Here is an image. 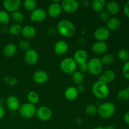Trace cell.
<instances>
[{
  "mask_svg": "<svg viewBox=\"0 0 129 129\" xmlns=\"http://www.w3.org/2000/svg\"><path fill=\"white\" fill-rule=\"evenodd\" d=\"M56 30L64 37H71L76 32L75 25L68 20H62L57 25Z\"/></svg>",
  "mask_w": 129,
  "mask_h": 129,
  "instance_id": "cell-1",
  "label": "cell"
},
{
  "mask_svg": "<svg viewBox=\"0 0 129 129\" xmlns=\"http://www.w3.org/2000/svg\"><path fill=\"white\" fill-rule=\"evenodd\" d=\"M91 91L96 98L104 100L109 95L110 89L108 84L100 81H97L92 86Z\"/></svg>",
  "mask_w": 129,
  "mask_h": 129,
  "instance_id": "cell-2",
  "label": "cell"
},
{
  "mask_svg": "<svg viewBox=\"0 0 129 129\" xmlns=\"http://www.w3.org/2000/svg\"><path fill=\"white\" fill-rule=\"evenodd\" d=\"M115 106L112 102H105L98 107L97 113L103 118H109L114 115Z\"/></svg>",
  "mask_w": 129,
  "mask_h": 129,
  "instance_id": "cell-3",
  "label": "cell"
},
{
  "mask_svg": "<svg viewBox=\"0 0 129 129\" xmlns=\"http://www.w3.org/2000/svg\"><path fill=\"white\" fill-rule=\"evenodd\" d=\"M87 65L88 72L93 76L100 75L103 71V65L100 58L94 57L89 59L87 62Z\"/></svg>",
  "mask_w": 129,
  "mask_h": 129,
  "instance_id": "cell-4",
  "label": "cell"
},
{
  "mask_svg": "<svg viewBox=\"0 0 129 129\" xmlns=\"http://www.w3.org/2000/svg\"><path fill=\"white\" fill-rule=\"evenodd\" d=\"M78 64L71 57H66L61 60L60 68L63 73L66 74H73L76 71Z\"/></svg>",
  "mask_w": 129,
  "mask_h": 129,
  "instance_id": "cell-5",
  "label": "cell"
},
{
  "mask_svg": "<svg viewBox=\"0 0 129 129\" xmlns=\"http://www.w3.org/2000/svg\"><path fill=\"white\" fill-rule=\"evenodd\" d=\"M37 108L35 105L29 103H25L20 105L18 109L20 116L25 118H31L36 114Z\"/></svg>",
  "mask_w": 129,
  "mask_h": 129,
  "instance_id": "cell-6",
  "label": "cell"
},
{
  "mask_svg": "<svg viewBox=\"0 0 129 129\" xmlns=\"http://www.w3.org/2000/svg\"><path fill=\"white\" fill-rule=\"evenodd\" d=\"M35 115L40 120L46 122L52 118V112L49 107L47 106H41L37 109Z\"/></svg>",
  "mask_w": 129,
  "mask_h": 129,
  "instance_id": "cell-7",
  "label": "cell"
},
{
  "mask_svg": "<svg viewBox=\"0 0 129 129\" xmlns=\"http://www.w3.org/2000/svg\"><path fill=\"white\" fill-rule=\"evenodd\" d=\"M60 5L63 11L68 13L76 12L79 7V3L76 0H63Z\"/></svg>",
  "mask_w": 129,
  "mask_h": 129,
  "instance_id": "cell-8",
  "label": "cell"
},
{
  "mask_svg": "<svg viewBox=\"0 0 129 129\" xmlns=\"http://www.w3.org/2000/svg\"><path fill=\"white\" fill-rule=\"evenodd\" d=\"M47 16V11L43 8H36L30 13V20L33 22L40 23L44 21Z\"/></svg>",
  "mask_w": 129,
  "mask_h": 129,
  "instance_id": "cell-9",
  "label": "cell"
},
{
  "mask_svg": "<svg viewBox=\"0 0 129 129\" xmlns=\"http://www.w3.org/2000/svg\"><path fill=\"white\" fill-rule=\"evenodd\" d=\"M39 59L38 52L35 49H30L24 54V60L29 66H34L37 63Z\"/></svg>",
  "mask_w": 129,
  "mask_h": 129,
  "instance_id": "cell-10",
  "label": "cell"
},
{
  "mask_svg": "<svg viewBox=\"0 0 129 129\" xmlns=\"http://www.w3.org/2000/svg\"><path fill=\"white\" fill-rule=\"evenodd\" d=\"M62 11V9L59 1H53L48 7L47 13L50 17L55 18L60 16Z\"/></svg>",
  "mask_w": 129,
  "mask_h": 129,
  "instance_id": "cell-11",
  "label": "cell"
},
{
  "mask_svg": "<svg viewBox=\"0 0 129 129\" xmlns=\"http://www.w3.org/2000/svg\"><path fill=\"white\" fill-rule=\"evenodd\" d=\"M110 35V32L106 26H99L94 31V37L97 42H105Z\"/></svg>",
  "mask_w": 129,
  "mask_h": 129,
  "instance_id": "cell-12",
  "label": "cell"
},
{
  "mask_svg": "<svg viewBox=\"0 0 129 129\" xmlns=\"http://www.w3.org/2000/svg\"><path fill=\"white\" fill-rule=\"evenodd\" d=\"M21 0H4L3 2L5 11L8 13H13L18 11L21 6Z\"/></svg>",
  "mask_w": 129,
  "mask_h": 129,
  "instance_id": "cell-13",
  "label": "cell"
},
{
  "mask_svg": "<svg viewBox=\"0 0 129 129\" xmlns=\"http://www.w3.org/2000/svg\"><path fill=\"white\" fill-rule=\"evenodd\" d=\"M49 74L44 70H38L34 73L32 76L33 81L36 84H43L46 83L49 80Z\"/></svg>",
  "mask_w": 129,
  "mask_h": 129,
  "instance_id": "cell-14",
  "label": "cell"
},
{
  "mask_svg": "<svg viewBox=\"0 0 129 129\" xmlns=\"http://www.w3.org/2000/svg\"><path fill=\"white\" fill-rule=\"evenodd\" d=\"M73 59L78 65L88 62V54L84 49H78L74 53Z\"/></svg>",
  "mask_w": 129,
  "mask_h": 129,
  "instance_id": "cell-15",
  "label": "cell"
},
{
  "mask_svg": "<svg viewBox=\"0 0 129 129\" xmlns=\"http://www.w3.org/2000/svg\"><path fill=\"white\" fill-rule=\"evenodd\" d=\"M6 105L9 110L11 112H15L18 110L21 105L17 96L15 95H10L6 99Z\"/></svg>",
  "mask_w": 129,
  "mask_h": 129,
  "instance_id": "cell-16",
  "label": "cell"
},
{
  "mask_svg": "<svg viewBox=\"0 0 129 129\" xmlns=\"http://www.w3.org/2000/svg\"><path fill=\"white\" fill-rule=\"evenodd\" d=\"M116 78V74L112 69H107L100 74L98 78V81L103 82L106 84H109L114 81Z\"/></svg>",
  "mask_w": 129,
  "mask_h": 129,
  "instance_id": "cell-17",
  "label": "cell"
},
{
  "mask_svg": "<svg viewBox=\"0 0 129 129\" xmlns=\"http://www.w3.org/2000/svg\"><path fill=\"white\" fill-rule=\"evenodd\" d=\"M108 50V45L105 42H96L92 45L91 50L97 55H104Z\"/></svg>",
  "mask_w": 129,
  "mask_h": 129,
  "instance_id": "cell-18",
  "label": "cell"
},
{
  "mask_svg": "<svg viewBox=\"0 0 129 129\" xmlns=\"http://www.w3.org/2000/svg\"><path fill=\"white\" fill-rule=\"evenodd\" d=\"M69 49L68 43L64 40H59L55 44L54 47V51L58 55H63L66 54Z\"/></svg>",
  "mask_w": 129,
  "mask_h": 129,
  "instance_id": "cell-19",
  "label": "cell"
},
{
  "mask_svg": "<svg viewBox=\"0 0 129 129\" xmlns=\"http://www.w3.org/2000/svg\"><path fill=\"white\" fill-rule=\"evenodd\" d=\"M21 34L22 36L25 38V39L27 40V39H30L35 37L37 34V31L34 26L27 25L22 27Z\"/></svg>",
  "mask_w": 129,
  "mask_h": 129,
  "instance_id": "cell-20",
  "label": "cell"
},
{
  "mask_svg": "<svg viewBox=\"0 0 129 129\" xmlns=\"http://www.w3.org/2000/svg\"><path fill=\"white\" fill-rule=\"evenodd\" d=\"M106 9H107V11L109 13L110 15L115 16L119 13L120 5L117 1H110L108 3H107Z\"/></svg>",
  "mask_w": 129,
  "mask_h": 129,
  "instance_id": "cell-21",
  "label": "cell"
},
{
  "mask_svg": "<svg viewBox=\"0 0 129 129\" xmlns=\"http://www.w3.org/2000/svg\"><path fill=\"white\" fill-rule=\"evenodd\" d=\"M78 94L79 93L77 91L76 87L70 86L67 88L64 91V97L67 100L72 102L76 99Z\"/></svg>",
  "mask_w": 129,
  "mask_h": 129,
  "instance_id": "cell-22",
  "label": "cell"
},
{
  "mask_svg": "<svg viewBox=\"0 0 129 129\" xmlns=\"http://www.w3.org/2000/svg\"><path fill=\"white\" fill-rule=\"evenodd\" d=\"M121 25V21L118 18L112 17L107 22V26L109 31H115L118 30Z\"/></svg>",
  "mask_w": 129,
  "mask_h": 129,
  "instance_id": "cell-23",
  "label": "cell"
},
{
  "mask_svg": "<svg viewBox=\"0 0 129 129\" xmlns=\"http://www.w3.org/2000/svg\"><path fill=\"white\" fill-rule=\"evenodd\" d=\"M107 3L105 0H93L91 4L92 10L96 13H100L104 11Z\"/></svg>",
  "mask_w": 129,
  "mask_h": 129,
  "instance_id": "cell-24",
  "label": "cell"
},
{
  "mask_svg": "<svg viewBox=\"0 0 129 129\" xmlns=\"http://www.w3.org/2000/svg\"><path fill=\"white\" fill-rule=\"evenodd\" d=\"M17 51L16 45L12 43L6 44L3 49V54L6 57H11L14 56Z\"/></svg>",
  "mask_w": 129,
  "mask_h": 129,
  "instance_id": "cell-25",
  "label": "cell"
},
{
  "mask_svg": "<svg viewBox=\"0 0 129 129\" xmlns=\"http://www.w3.org/2000/svg\"><path fill=\"white\" fill-rule=\"evenodd\" d=\"M26 98H27L28 103L34 105L37 104L40 100L39 94L34 91H31L29 92L26 96Z\"/></svg>",
  "mask_w": 129,
  "mask_h": 129,
  "instance_id": "cell-26",
  "label": "cell"
},
{
  "mask_svg": "<svg viewBox=\"0 0 129 129\" xmlns=\"http://www.w3.org/2000/svg\"><path fill=\"white\" fill-rule=\"evenodd\" d=\"M72 74V79L73 82L77 85L82 84V83L84 82V77L83 73L79 72V71H76Z\"/></svg>",
  "mask_w": 129,
  "mask_h": 129,
  "instance_id": "cell-27",
  "label": "cell"
},
{
  "mask_svg": "<svg viewBox=\"0 0 129 129\" xmlns=\"http://www.w3.org/2000/svg\"><path fill=\"white\" fill-rule=\"evenodd\" d=\"M21 30H22V27L20 24L18 23L12 24L9 26L8 29L10 34H11V35H14V36H16V35L21 34Z\"/></svg>",
  "mask_w": 129,
  "mask_h": 129,
  "instance_id": "cell-28",
  "label": "cell"
},
{
  "mask_svg": "<svg viewBox=\"0 0 129 129\" xmlns=\"http://www.w3.org/2000/svg\"><path fill=\"white\" fill-rule=\"evenodd\" d=\"M11 17L10 15L5 10L0 11V24L6 25L10 22Z\"/></svg>",
  "mask_w": 129,
  "mask_h": 129,
  "instance_id": "cell-29",
  "label": "cell"
},
{
  "mask_svg": "<svg viewBox=\"0 0 129 129\" xmlns=\"http://www.w3.org/2000/svg\"><path fill=\"white\" fill-rule=\"evenodd\" d=\"M117 57L122 62H126L129 60V52L125 49H121L117 52Z\"/></svg>",
  "mask_w": 129,
  "mask_h": 129,
  "instance_id": "cell-30",
  "label": "cell"
},
{
  "mask_svg": "<svg viewBox=\"0 0 129 129\" xmlns=\"http://www.w3.org/2000/svg\"><path fill=\"white\" fill-rule=\"evenodd\" d=\"M23 5V6L25 8V10L28 11H30V12L35 10L37 8V1L35 0H26L24 1Z\"/></svg>",
  "mask_w": 129,
  "mask_h": 129,
  "instance_id": "cell-31",
  "label": "cell"
},
{
  "mask_svg": "<svg viewBox=\"0 0 129 129\" xmlns=\"http://www.w3.org/2000/svg\"><path fill=\"white\" fill-rule=\"evenodd\" d=\"M10 17H11V19L13 20V21H15V23L20 24L24 20L23 15L20 11H16L11 13L10 15Z\"/></svg>",
  "mask_w": 129,
  "mask_h": 129,
  "instance_id": "cell-32",
  "label": "cell"
},
{
  "mask_svg": "<svg viewBox=\"0 0 129 129\" xmlns=\"http://www.w3.org/2000/svg\"><path fill=\"white\" fill-rule=\"evenodd\" d=\"M117 98L122 102H126L129 100V91L127 88L120 89L117 93Z\"/></svg>",
  "mask_w": 129,
  "mask_h": 129,
  "instance_id": "cell-33",
  "label": "cell"
},
{
  "mask_svg": "<svg viewBox=\"0 0 129 129\" xmlns=\"http://www.w3.org/2000/svg\"><path fill=\"white\" fill-rule=\"evenodd\" d=\"M100 60L103 65H110L114 61V56L112 54H105Z\"/></svg>",
  "mask_w": 129,
  "mask_h": 129,
  "instance_id": "cell-34",
  "label": "cell"
},
{
  "mask_svg": "<svg viewBox=\"0 0 129 129\" xmlns=\"http://www.w3.org/2000/svg\"><path fill=\"white\" fill-rule=\"evenodd\" d=\"M97 111H98V107L94 104L88 105L86 106L85 110H84L85 113L88 116L94 115L96 113H97Z\"/></svg>",
  "mask_w": 129,
  "mask_h": 129,
  "instance_id": "cell-35",
  "label": "cell"
},
{
  "mask_svg": "<svg viewBox=\"0 0 129 129\" xmlns=\"http://www.w3.org/2000/svg\"><path fill=\"white\" fill-rule=\"evenodd\" d=\"M18 45L20 50L24 51L25 52L30 49V44L26 39L20 40V41L18 42Z\"/></svg>",
  "mask_w": 129,
  "mask_h": 129,
  "instance_id": "cell-36",
  "label": "cell"
},
{
  "mask_svg": "<svg viewBox=\"0 0 129 129\" xmlns=\"http://www.w3.org/2000/svg\"><path fill=\"white\" fill-rule=\"evenodd\" d=\"M4 82L6 83L7 85L10 86H15L17 83V79L15 77L11 75H7L4 78Z\"/></svg>",
  "mask_w": 129,
  "mask_h": 129,
  "instance_id": "cell-37",
  "label": "cell"
},
{
  "mask_svg": "<svg viewBox=\"0 0 129 129\" xmlns=\"http://www.w3.org/2000/svg\"><path fill=\"white\" fill-rule=\"evenodd\" d=\"M122 74L125 78L129 80V60L125 62L122 67Z\"/></svg>",
  "mask_w": 129,
  "mask_h": 129,
  "instance_id": "cell-38",
  "label": "cell"
},
{
  "mask_svg": "<svg viewBox=\"0 0 129 129\" xmlns=\"http://www.w3.org/2000/svg\"><path fill=\"white\" fill-rule=\"evenodd\" d=\"M99 18L100 19L101 21L107 23L110 18V17L109 13L107 11H103L99 13Z\"/></svg>",
  "mask_w": 129,
  "mask_h": 129,
  "instance_id": "cell-39",
  "label": "cell"
},
{
  "mask_svg": "<svg viewBox=\"0 0 129 129\" xmlns=\"http://www.w3.org/2000/svg\"><path fill=\"white\" fill-rule=\"evenodd\" d=\"M78 66V69H79V71L81 72V73H85L88 72V65L86 63H84V64H79Z\"/></svg>",
  "mask_w": 129,
  "mask_h": 129,
  "instance_id": "cell-40",
  "label": "cell"
},
{
  "mask_svg": "<svg viewBox=\"0 0 129 129\" xmlns=\"http://www.w3.org/2000/svg\"><path fill=\"white\" fill-rule=\"evenodd\" d=\"M123 12L125 15L129 18V0L125 3L123 6Z\"/></svg>",
  "mask_w": 129,
  "mask_h": 129,
  "instance_id": "cell-41",
  "label": "cell"
},
{
  "mask_svg": "<svg viewBox=\"0 0 129 129\" xmlns=\"http://www.w3.org/2000/svg\"><path fill=\"white\" fill-rule=\"evenodd\" d=\"M76 90L78 93H83L85 90V88L83 84H79V85L77 86V87H76Z\"/></svg>",
  "mask_w": 129,
  "mask_h": 129,
  "instance_id": "cell-42",
  "label": "cell"
},
{
  "mask_svg": "<svg viewBox=\"0 0 129 129\" xmlns=\"http://www.w3.org/2000/svg\"><path fill=\"white\" fill-rule=\"evenodd\" d=\"M123 121L125 122V123H127V125H129V110L127 111L123 115Z\"/></svg>",
  "mask_w": 129,
  "mask_h": 129,
  "instance_id": "cell-43",
  "label": "cell"
},
{
  "mask_svg": "<svg viewBox=\"0 0 129 129\" xmlns=\"http://www.w3.org/2000/svg\"><path fill=\"white\" fill-rule=\"evenodd\" d=\"M5 115V110L2 105H0V120L2 119Z\"/></svg>",
  "mask_w": 129,
  "mask_h": 129,
  "instance_id": "cell-44",
  "label": "cell"
},
{
  "mask_svg": "<svg viewBox=\"0 0 129 129\" xmlns=\"http://www.w3.org/2000/svg\"><path fill=\"white\" fill-rule=\"evenodd\" d=\"M56 29L54 28H49V30H48V32H49V34H50V35H54V34L56 33Z\"/></svg>",
  "mask_w": 129,
  "mask_h": 129,
  "instance_id": "cell-45",
  "label": "cell"
},
{
  "mask_svg": "<svg viewBox=\"0 0 129 129\" xmlns=\"http://www.w3.org/2000/svg\"><path fill=\"white\" fill-rule=\"evenodd\" d=\"M89 4H90V3L88 1H82V5H83V6H84V7H88V6H89Z\"/></svg>",
  "mask_w": 129,
  "mask_h": 129,
  "instance_id": "cell-46",
  "label": "cell"
},
{
  "mask_svg": "<svg viewBox=\"0 0 129 129\" xmlns=\"http://www.w3.org/2000/svg\"><path fill=\"white\" fill-rule=\"evenodd\" d=\"M105 129H115L113 126H112V125H108L107 126V127H105Z\"/></svg>",
  "mask_w": 129,
  "mask_h": 129,
  "instance_id": "cell-47",
  "label": "cell"
},
{
  "mask_svg": "<svg viewBox=\"0 0 129 129\" xmlns=\"http://www.w3.org/2000/svg\"><path fill=\"white\" fill-rule=\"evenodd\" d=\"M93 129H105V127H96L95 128H94Z\"/></svg>",
  "mask_w": 129,
  "mask_h": 129,
  "instance_id": "cell-48",
  "label": "cell"
},
{
  "mask_svg": "<svg viewBox=\"0 0 129 129\" xmlns=\"http://www.w3.org/2000/svg\"><path fill=\"white\" fill-rule=\"evenodd\" d=\"M127 89H128V90L129 91V83H128V87H127Z\"/></svg>",
  "mask_w": 129,
  "mask_h": 129,
  "instance_id": "cell-49",
  "label": "cell"
},
{
  "mask_svg": "<svg viewBox=\"0 0 129 129\" xmlns=\"http://www.w3.org/2000/svg\"><path fill=\"white\" fill-rule=\"evenodd\" d=\"M128 103H129V100H128Z\"/></svg>",
  "mask_w": 129,
  "mask_h": 129,
  "instance_id": "cell-50",
  "label": "cell"
}]
</instances>
